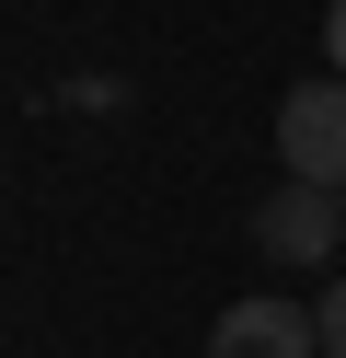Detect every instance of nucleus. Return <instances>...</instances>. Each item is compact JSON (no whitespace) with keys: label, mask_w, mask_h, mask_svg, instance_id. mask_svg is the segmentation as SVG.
<instances>
[{"label":"nucleus","mask_w":346,"mask_h":358,"mask_svg":"<svg viewBox=\"0 0 346 358\" xmlns=\"http://www.w3.org/2000/svg\"><path fill=\"white\" fill-rule=\"evenodd\" d=\"M335 196H346V185H300V173H289V185H266V196H254V255L323 266V255L346 243V208H335Z\"/></svg>","instance_id":"2"},{"label":"nucleus","mask_w":346,"mask_h":358,"mask_svg":"<svg viewBox=\"0 0 346 358\" xmlns=\"http://www.w3.org/2000/svg\"><path fill=\"white\" fill-rule=\"evenodd\" d=\"M323 58H335V70H346V0H335V12H323Z\"/></svg>","instance_id":"5"},{"label":"nucleus","mask_w":346,"mask_h":358,"mask_svg":"<svg viewBox=\"0 0 346 358\" xmlns=\"http://www.w3.org/2000/svg\"><path fill=\"white\" fill-rule=\"evenodd\" d=\"M277 162H289L300 185H346V70L277 93Z\"/></svg>","instance_id":"1"},{"label":"nucleus","mask_w":346,"mask_h":358,"mask_svg":"<svg viewBox=\"0 0 346 358\" xmlns=\"http://www.w3.org/2000/svg\"><path fill=\"white\" fill-rule=\"evenodd\" d=\"M208 358H323V324L300 301H231L208 324Z\"/></svg>","instance_id":"3"},{"label":"nucleus","mask_w":346,"mask_h":358,"mask_svg":"<svg viewBox=\"0 0 346 358\" xmlns=\"http://www.w3.org/2000/svg\"><path fill=\"white\" fill-rule=\"evenodd\" d=\"M312 324H323V358H346V278H335V289L312 301Z\"/></svg>","instance_id":"4"}]
</instances>
